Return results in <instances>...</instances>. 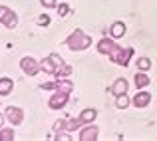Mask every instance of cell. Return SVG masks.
<instances>
[{"instance_id":"1","label":"cell","mask_w":157,"mask_h":141,"mask_svg":"<svg viewBox=\"0 0 157 141\" xmlns=\"http://www.w3.org/2000/svg\"><path fill=\"white\" fill-rule=\"evenodd\" d=\"M64 44L72 50V52H82V50H88L92 46V36H88L82 28H76V30L66 38Z\"/></svg>"},{"instance_id":"2","label":"cell","mask_w":157,"mask_h":141,"mask_svg":"<svg viewBox=\"0 0 157 141\" xmlns=\"http://www.w3.org/2000/svg\"><path fill=\"white\" fill-rule=\"evenodd\" d=\"M20 68H22V72L26 74V76H30V78L38 76V72L42 70L40 68V62L34 60L32 56H24L22 60H20Z\"/></svg>"},{"instance_id":"3","label":"cell","mask_w":157,"mask_h":141,"mask_svg":"<svg viewBox=\"0 0 157 141\" xmlns=\"http://www.w3.org/2000/svg\"><path fill=\"white\" fill-rule=\"evenodd\" d=\"M68 99H70V93L62 92V90H56V92L52 93V97L48 99V107H50V109H62V107H66Z\"/></svg>"},{"instance_id":"4","label":"cell","mask_w":157,"mask_h":141,"mask_svg":"<svg viewBox=\"0 0 157 141\" xmlns=\"http://www.w3.org/2000/svg\"><path fill=\"white\" fill-rule=\"evenodd\" d=\"M4 115H6L8 123H12V127H14V125H22V121H24V111H22V107L8 105L6 111H4Z\"/></svg>"},{"instance_id":"5","label":"cell","mask_w":157,"mask_h":141,"mask_svg":"<svg viewBox=\"0 0 157 141\" xmlns=\"http://www.w3.org/2000/svg\"><path fill=\"white\" fill-rule=\"evenodd\" d=\"M98 135H100V129H98L96 125H92V123H88V125H84L80 129L78 139H80V141H96Z\"/></svg>"},{"instance_id":"6","label":"cell","mask_w":157,"mask_h":141,"mask_svg":"<svg viewBox=\"0 0 157 141\" xmlns=\"http://www.w3.org/2000/svg\"><path fill=\"white\" fill-rule=\"evenodd\" d=\"M127 90H129V82H127L125 78H117V80L113 82V86L109 88V92H111L113 97H117V95L127 93Z\"/></svg>"},{"instance_id":"7","label":"cell","mask_w":157,"mask_h":141,"mask_svg":"<svg viewBox=\"0 0 157 141\" xmlns=\"http://www.w3.org/2000/svg\"><path fill=\"white\" fill-rule=\"evenodd\" d=\"M151 101V93L149 92H137L131 97V103H133V107H137V109H141V107H147Z\"/></svg>"},{"instance_id":"8","label":"cell","mask_w":157,"mask_h":141,"mask_svg":"<svg viewBox=\"0 0 157 141\" xmlns=\"http://www.w3.org/2000/svg\"><path fill=\"white\" fill-rule=\"evenodd\" d=\"M125 32H127V26H125V22H121V20H117V22H113L109 26V36L113 40L123 38V36H125Z\"/></svg>"},{"instance_id":"9","label":"cell","mask_w":157,"mask_h":141,"mask_svg":"<svg viewBox=\"0 0 157 141\" xmlns=\"http://www.w3.org/2000/svg\"><path fill=\"white\" fill-rule=\"evenodd\" d=\"M113 46H115V40H113V38H101L100 42L96 44L98 52L104 54V56H107V54H109L111 50H113Z\"/></svg>"},{"instance_id":"10","label":"cell","mask_w":157,"mask_h":141,"mask_svg":"<svg viewBox=\"0 0 157 141\" xmlns=\"http://www.w3.org/2000/svg\"><path fill=\"white\" fill-rule=\"evenodd\" d=\"M133 84H135V88H137V90H143V88H147V86L151 84V78L147 76L145 72L137 70V76L133 78Z\"/></svg>"},{"instance_id":"11","label":"cell","mask_w":157,"mask_h":141,"mask_svg":"<svg viewBox=\"0 0 157 141\" xmlns=\"http://www.w3.org/2000/svg\"><path fill=\"white\" fill-rule=\"evenodd\" d=\"M14 90V82L12 78H0V97H6Z\"/></svg>"},{"instance_id":"12","label":"cell","mask_w":157,"mask_h":141,"mask_svg":"<svg viewBox=\"0 0 157 141\" xmlns=\"http://www.w3.org/2000/svg\"><path fill=\"white\" fill-rule=\"evenodd\" d=\"M86 123L82 121V117H72V119H68V121L64 123V129L66 131H70V133H74V131H78V129H82Z\"/></svg>"},{"instance_id":"13","label":"cell","mask_w":157,"mask_h":141,"mask_svg":"<svg viewBox=\"0 0 157 141\" xmlns=\"http://www.w3.org/2000/svg\"><path fill=\"white\" fill-rule=\"evenodd\" d=\"M80 117H82V121H84L86 125H88V123H94L96 117H98V109L96 107H86V109L80 113Z\"/></svg>"},{"instance_id":"14","label":"cell","mask_w":157,"mask_h":141,"mask_svg":"<svg viewBox=\"0 0 157 141\" xmlns=\"http://www.w3.org/2000/svg\"><path fill=\"white\" fill-rule=\"evenodd\" d=\"M40 68H42V72H46V74H56V70H58V66L54 64V60L50 56L48 58H44V60H40Z\"/></svg>"},{"instance_id":"15","label":"cell","mask_w":157,"mask_h":141,"mask_svg":"<svg viewBox=\"0 0 157 141\" xmlns=\"http://www.w3.org/2000/svg\"><path fill=\"white\" fill-rule=\"evenodd\" d=\"M4 28H8V30H14L16 26H18V14H16L14 10H10L6 14V18H4Z\"/></svg>"},{"instance_id":"16","label":"cell","mask_w":157,"mask_h":141,"mask_svg":"<svg viewBox=\"0 0 157 141\" xmlns=\"http://www.w3.org/2000/svg\"><path fill=\"white\" fill-rule=\"evenodd\" d=\"M56 90H62V92H66V93H72L74 92V84L68 80V78H60V80H56Z\"/></svg>"},{"instance_id":"17","label":"cell","mask_w":157,"mask_h":141,"mask_svg":"<svg viewBox=\"0 0 157 141\" xmlns=\"http://www.w3.org/2000/svg\"><path fill=\"white\" fill-rule=\"evenodd\" d=\"M131 56H133V48H123L121 56H119V60H117V66H123V68H125V66L129 64Z\"/></svg>"},{"instance_id":"18","label":"cell","mask_w":157,"mask_h":141,"mask_svg":"<svg viewBox=\"0 0 157 141\" xmlns=\"http://www.w3.org/2000/svg\"><path fill=\"white\" fill-rule=\"evenodd\" d=\"M129 103H131V99H129V95H127V93L117 95V97H115V107H117V109H125V107H129Z\"/></svg>"},{"instance_id":"19","label":"cell","mask_w":157,"mask_h":141,"mask_svg":"<svg viewBox=\"0 0 157 141\" xmlns=\"http://www.w3.org/2000/svg\"><path fill=\"white\" fill-rule=\"evenodd\" d=\"M14 135V129L12 127H0V141H12Z\"/></svg>"},{"instance_id":"20","label":"cell","mask_w":157,"mask_h":141,"mask_svg":"<svg viewBox=\"0 0 157 141\" xmlns=\"http://www.w3.org/2000/svg\"><path fill=\"white\" fill-rule=\"evenodd\" d=\"M121 52H123V48L119 46V44H115L113 50H111V52L107 54V58H109V60L113 62V64H117V60H119V56H121Z\"/></svg>"},{"instance_id":"21","label":"cell","mask_w":157,"mask_h":141,"mask_svg":"<svg viewBox=\"0 0 157 141\" xmlns=\"http://www.w3.org/2000/svg\"><path fill=\"white\" fill-rule=\"evenodd\" d=\"M54 76H60V78H66V76H72V66H68L64 62V64L60 66V68L56 70V74H54Z\"/></svg>"},{"instance_id":"22","label":"cell","mask_w":157,"mask_h":141,"mask_svg":"<svg viewBox=\"0 0 157 141\" xmlns=\"http://www.w3.org/2000/svg\"><path fill=\"white\" fill-rule=\"evenodd\" d=\"M135 64H137V70H141V72H147V70L151 68V60H149V58H145V56L139 58Z\"/></svg>"},{"instance_id":"23","label":"cell","mask_w":157,"mask_h":141,"mask_svg":"<svg viewBox=\"0 0 157 141\" xmlns=\"http://www.w3.org/2000/svg\"><path fill=\"white\" fill-rule=\"evenodd\" d=\"M56 139L58 141H70L72 139V133L66 131V129H60V131H56Z\"/></svg>"},{"instance_id":"24","label":"cell","mask_w":157,"mask_h":141,"mask_svg":"<svg viewBox=\"0 0 157 141\" xmlns=\"http://www.w3.org/2000/svg\"><path fill=\"white\" fill-rule=\"evenodd\" d=\"M68 12H70V6L66 2H62L60 6H58V14H60L62 18H64V16H68Z\"/></svg>"},{"instance_id":"25","label":"cell","mask_w":157,"mask_h":141,"mask_svg":"<svg viewBox=\"0 0 157 141\" xmlns=\"http://www.w3.org/2000/svg\"><path fill=\"white\" fill-rule=\"evenodd\" d=\"M10 12V8L8 6H4V4H0V24L4 22V18H6V14Z\"/></svg>"},{"instance_id":"26","label":"cell","mask_w":157,"mask_h":141,"mask_svg":"<svg viewBox=\"0 0 157 141\" xmlns=\"http://www.w3.org/2000/svg\"><path fill=\"white\" fill-rule=\"evenodd\" d=\"M40 4L44 8H54V6H58V0H40Z\"/></svg>"},{"instance_id":"27","label":"cell","mask_w":157,"mask_h":141,"mask_svg":"<svg viewBox=\"0 0 157 141\" xmlns=\"http://www.w3.org/2000/svg\"><path fill=\"white\" fill-rule=\"evenodd\" d=\"M50 58L54 60V64H56L58 68H60V66L64 64V60H62V56H58V54H50Z\"/></svg>"},{"instance_id":"28","label":"cell","mask_w":157,"mask_h":141,"mask_svg":"<svg viewBox=\"0 0 157 141\" xmlns=\"http://www.w3.org/2000/svg\"><path fill=\"white\" fill-rule=\"evenodd\" d=\"M40 90H42V92L44 90H56V82H46V84L40 86Z\"/></svg>"},{"instance_id":"29","label":"cell","mask_w":157,"mask_h":141,"mask_svg":"<svg viewBox=\"0 0 157 141\" xmlns=\"http://www.w3.org/2000/svg\"><path fill=\"white\" fill-rule=\"evenodd\" d=\"M38 24H40V26H48V24H50V16H46V14L40 16V18H38Z\"/></svg>"},{"instance_id":"30","label":"cell","mask_w":157,"mask_h":141,"mask_svg":"<svg viewBox=\"0 0 157 141\" xmlns=\"http://www.w3.org/2000/svg\"><path fill=\"white\" fill-rule=\"evenodd\" d=\"M64 119H58V121H56V125H54V131H60V129H64Z\"/></svg>"},{"instance_id":"31","label":"cell","mask_w":157,"mask_h":141,"mask_svg":"<svg viewBox=\"0 0 157 141\" xmlns=\"http://www.w3.org/2000/svg\"><path fill=\"white\" fill-rule=\"evenodd\" d=\"M4 119H6V115L0 113V127H4Z\"/></svg>"}]
</instances>
